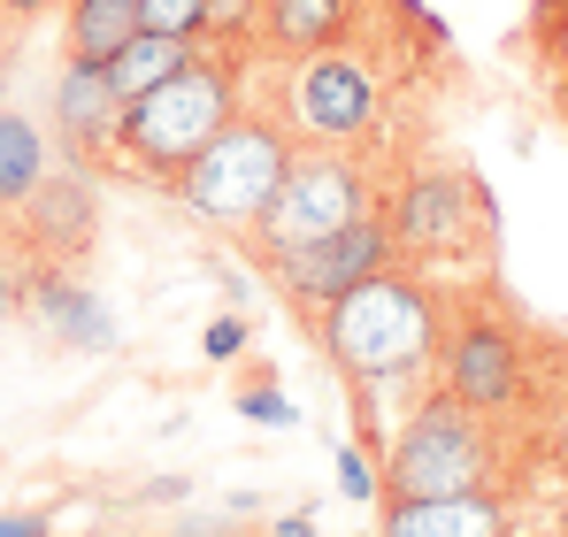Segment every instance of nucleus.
Wrapping results in <instances>:
<instances>
[{"instance_id": "nucleus-14", "label": "nucleus", "mask_w": 568, "mask_h": 537, "mask_svg": "<svg viewBox=\"0 0 568 537\" xmlns=\"http://www.w3.org/2000/svg\"><path fill=\"white\" fill-rule=\"evenodd\" d=\"M354 23H362V0H262L254 47H270L277 62H292V54H315V47L354 39Z\"/></svg>"}, {"instance_id": "nucleus-12", "label": "nucleus", "mask_w": 568, "mask_h": 537, "mask_svg": "<svg viewBox=\"0 0 568 537\" xmlns=\"http://www.w3.org/2000/svg\"><path fill=\"white\" fill-rule=\"evenodd\" d=\"M384 537H515V523L491 492H454V499H384Z\"/></svg>"}, {"instance_id": "nucleus-5", "label": "nucleus", "mask_w": 568, "mask_h": 537, "mask_svg": "<svg viewBox=\"0 0 568 537\" xmlns=\"http://www.w3.org/2000/svg\"><path fill=\"white\" fill-rule=\"evenodd\" d=\"M491 415L462 407L446 384L399 423V438L384 453V499H454V492H491Z\"/></svg>"}, {"instance_id": "nucleus-19", "label": "nucleus", "mask_w": 568, "mask_h": 537, "mask_svg": "<svg viewBox=\"0 0 568 537\" xmlns=\"http://www.w3.org/2000/svg\"><path fill=\"white\" fill-rule=\"evenodd\" d=\"M338 492H346V499H362V507L384 492V476L369 468V453H362V446H338Z\"/></svg>"}, {"instance_id": "nucleus-7", "label": "nucleus", "mask_w": 568, "mask_h": 537, "mask_svg": "<svg viewBox=\"0 0 568 537\" xmlns=\"http://www.w3.org/2000/svg\"><path fill=\"white\" fill-rule=\"evenodd\" d=\"M476 184L454 178V170H423V178H407L392 200H384V231H392V246H399V262H438V254H462L476 231Z\"/></svg>"}, {"instance_id": "nucleus-18", "label": "nucleus", "mask_w": 568, "mask_h": 537, "mask_svg": "<svg viewBox=\"0 0 568 537\" xmlns=\"http://www.w3.org/2000/svg\"><path fill=\"white\" fill-rule=\"evenodd\" d=\"M139 8V31H162V39H207V0H131Z\"/></svg>"}, {"instance_id": "nucleus-24", "label": "nucleus", "mask_w": 568, "mask_h": 537, "mask_svg": "<svg viewBox=\"0 0 568 537\" xmlns=\"http://www.w3.org/2000/svg\"><path fill=\"white\" fill-rule=\"evenodd\" d=\"M16 307H23V276H16V268H8V254H0V323H8V315H16Z\"/></svg>"}, {"instance_id": "nucleus-2", "label": "nucleus", "mask_w": 568, "mask_h": 537, "mask_svg": "<svg viewBox=\"0 0 568 537\" xmlns=\"http://www.w3.org/2000/svg\"><path fill=\"white\" fill-rule=\"evenodd\" d=\"M239 92H246L239 54H223V47L200 39V54H192L178 78H162L154 92L123 100V139H115V154H123L146 184H178V170L246 108Z\"/></svg>"}, {"instance_id": "nucleus-13", "label": "nucleus", "mask_w": 568, "mask_h": 537, "mask_svg": "<svg viewBox=\"0 0 568 537\" xmlns=\"http://www.w3.org/2000/svg\"><path fill=\"white\" fill-rule=\"evenodd\" d=\"M23 307H31L62 346H78V354H108V346H115V323L100 315V300L78 284V276H62V268L23 276Z\"/></svg>"}, {"instance_id": "nucleus-15", "label": "nucleus", "mask_w": 568, "mask_h": 537, "mask_svg": "<svg viewBox=\"0 0 568 537\" xmlns=\"http://www.w3.org/2000/svg\"><path fill=\"white\" fill-rule=\"evenodd\" d=\"M139 39V8L131 0H62V54L70 62H115Z\"/></svg>"}, {"instance_id": "nucleus-17", "label": "nucleus", "mask_w": 568, "mask_h": 537, "mask_svg": "<svg viewBox=\"0 0 568 537\" xmlns=\"http://www.w3.org/2000/svg\"><path fill=\"white\" fill-rule=\"evenodd\" d=\"M47 184V139L31 115L0 108V207H23L31 192Z\"/></svg>"}, {"instance_id": "nucleus-6", "label": "nucleus", "mask_w": 568, "mask_h": 537, "mask_svg": "<svg viewBox=\"0 0 568 537\" xmlns=\"http://www.w3.org/2000/svg\"><path fill=\"white\" fill-rule=\"evenodd\" d=\"M362 215H377L369 170H362L346 146H300L292 170H284V184L270 192V207H262V223L246 231V246H254L262 262H277V254L315 246V239H331V231H346V223H362Z\"/></svg>"}, {"instance_id": "nucleus-9", "label": "nucleus", "mask_w": 568, "mask_h": 537, "mask_svg": "<svg viewBox=\"0 0 568 537\" xmlns=\"http://www.w3.org/2000/svg\"><path fill=\"white\" fill-rule=\"evenodd\" d=\"M438 384L476 407V415H507L515 407V392H523V346H515V331H499V323H462L454 338H438Z\"/></svg>"}, {"instance_id": "nucleus-22", "label": "nucleus", "mask_w": 568, "mask_h": 537, "mask_svg": "<svg viewBox=\"0 0 568 537\" xmlns=\"http://www.w3.org/2000/svg\"><path fill=\"white\" fill-rule=\"evenodd\" d=\"M546 62H554V70H568V0L546 16Z\"/></svg>"}, {"instance_id": "nucleus-3", "label": "nucleus", "mask_w": 568, "mask_h": 537, "mask_svg": "<svg viewBox=\"0 0 568 537\" xmlns=\"http://www.w3.org/2000/svg\"><path fill=\"white\" fill-rule=\"evenodd\" d=\"M292 154H300V146H292V131H284L277 115L239 108L185 170H178L170 192H178V207H185L192 223H207V231H223V239H246V231L262 223L270 192L284 184Z\"/></svg>"}, {"instance_id": "nucleus-25", "label": "nucleus", "mask_w": 568, "mask_h": 537, "mask_svg": "<svg viewBox=\"0 0 568 537\" xmlns=\"http://www.w3.org/2000/svg\"><path fill=\"white\" fill-rule=\"evenodd\" d=\"M0 537H47V515H0Z\"/></svg>"}, {"instance_id": "nucleus-21", "label": "nucleus", "mask_w": 568, "mask_h": 537, "mask_svg": "<svg viewBox=\"0 0 568 537\" xmlns=\"http://www.w3.org/2000/svg\"><path fill=\"white\" fill-rule=\"evenodd\" d=\"M239 407H246V415H254V423H284V430H292V423H300V407H284L277 392H270V384H254V392H246V399H239Z\"/></svg>"}, {"instance_id": "nucleus-8", "label": "nucleus", "mask_w": 568, "mask_h": 537, "mask_svg": "<svg viewBox=\"0 0 568 537\" xmlns=\"http://www.w3.org/2000/svg\"><path fill=\"white\" fill-rule=\"evenodd\" d=\"M399 262V246H392V231H384V215H362V223H346V231H331V239H315V246H292L270 262V276L284 284V300H300V307H331L338 292H354L362 276H377V268Z\"/></svg>"}, {"instance_id": "nucleus-4", "label": "nucleus", "mask_w": 568, "mask_h": 537, "mask_svg": "<svg viewBox=\"0 0 568 537\" xmlns=\"http://www.w3.org/2000/svg\"><path fill=\"white\" fill-rule=\"evenodd\" d=\"M384 115V70L362 39L292 54V70L277 78V123L292 131V146H362Z\"/></svg>"}, {"instance_id": "nucleus-26", "label": "nucleus", "mask_w": 568, "mask_h": 537, "mask_svg": "<svg viewBox=\"0 0 568 537\" xmlns=\"http://www.w3.org/2000/svg\"><path fill=\"white\" fill-rule=\"evenodd\" d=\"M277 537H315V515H292V523H277Z\"/></svg>"}, {"instance_id": "nucleus-1", "label": "nucleus", "mask_w": 568, "mask_h": 537, "mask_svg": "<svg viewBox=\"0 0 568 537\" xmlns=\"http://www.w3.org/2000/svg\"><path fill=\"white\" fill-rule=\"evenodd\" d=\"M315 338L338 376H354L369 392L415 384L438 361V300L407 262H392L377 276H362L354 292H338L331 307H315Z\"/></svg>"}, {"instance_id": "nucleus-27", "label": "nucleus", "mask_w": 568, "mask_h": 537, "mask_svg": "<svg viewBox=\"0 0 568 537\" xmlns=\"http://www.w3.org/2000/svg\"><path fill=\"white\" fill-rule=\"evenodd\" d=\"M0 92H8V78H0Z\"/></svg>"}, {"instance_id": "nucleus-11", "label": "nucleus", "mask_w": 568, "mask_h": 537, "mask_svg": "<svg viewBox=\"0 0 568 537\" xmlns=\"http://www.w3.org/2000/svg\"><path fill=\"white\" fill-rule=\"evenodd\" d=\"M16 215H23V246H31L39 262H78V254L93 246V231H100V200L78 170H47V184H39Z\"/></svg>"}, {"instance_id": "nucleus-20", "label": "nucleus", "mask_w": 568, "mask_h": 537, "mask_svg": "<svg viewBox=\"0 0 568 537\" xmlns=\"http://www.w3.org/2000/svg\"><path fill=\"white\" fill-rule=\"evenodd\" d=\"M200 346H207V361H231V354H239V346H246V323H239V315H215Z\"/></svg>"}, {"instance_id": "nucleus-16", "label": "nucleus", "mask_w": 568, "mask_h": 537, "mask_svg": "<svg viewBox=\"0 0 568 537\" xmlns=\"http://www.w3.org/2000/svg\"><path fill=\"white\" fill-rule=\"evenodd\" d=\"M192 54H200V39H162V31H139V39L108 62V85H115V100H139V92L162 85V78H178Z\"/></svg>"}, {"instance_id": "nucleus-10", "label": "nucleus", "mask_w": 568, "mask_h": 537, "mask_svg": "<svg viewBox=\"0 0 568 537\" xmlns=\"http://www.w3.org/2000/svg\"><path fill=\"white\" fill-rule=\"evenodd\" d=\"M54 139H62L70 162L115 154V139H123V100H115V85H108L100 62H62V78H54Z\"/></svg>"}, {"instance_id": "nucleus-23", "label": "nucleus", "mask_w": 568, "mask_h": 537, "mask_svg": "<svg viewBox=\"0 0 568 537\" xmlns=\"http://www.w3.org/2000/svg\"><path fill=\"white\" fill-rule=\"evenodd\" d=\"M62 0H0V23H39V16H54Z\"/></svg>"}]
</instances>
